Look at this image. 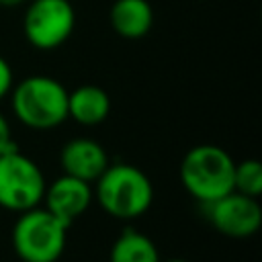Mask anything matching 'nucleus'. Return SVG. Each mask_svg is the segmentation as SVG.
Masks as SVG:
<instances>
[{
  "label": "nucleus",
  "mask_w": 262,
  "mask_h": 262,
  "mask_svg": "<svg viewBox=\"0 0 262 262\" xmlns=\"http://www.w3.org/2000/svg\"><path fill=\"white\" fill-rule=\"evenodd\" d=\"M209 221L217 231L229 237H248L260 229L262 209L254 196L242 194L237 190L207 205Z\"/></svg>",
  "instance_id": "obj_7"
},
{
  "label": "nucleus",
  "mask_w": 262,
  "mask_h": 262,
  "mask_svg": "<svg viewBox=\"0 0 262 262\" xmlns=\"http://www.w3.org/2000/svg\"><path fill=\"white\" fill-rule=\"evenodd\" d=\"M108 262H160V254L147 235L135 229H125L115 239Z\"/></svg>",
  "instance_id": "obj_12"
},
{
  "label": "nucleus",
  "mask_w": 262,
  "mask_h": 262,
  "mask_svg": "<svg viewBox=\"0 0 262 262\" xmlns=\"http://www.w3.org/2000/svg\"><path fill=\"white\" fill-rule=\"evenodd\" d=\"M27 0H0V6H4V8H16V6H20V4H25Z\"/></svg>",
  "instance_id": "obj_16"
},
{
  "label": "nucleus",
  "mask_w": 262,
  "mask_h": 262,
  "mask_svg": "<svg viewBox=\"0 0 262 262\" xmlns=\"http://www.w3.org/2000/svg\"><path fill=\"white\" fill-rule=\"evenodd\" d=\"M166 262H188V260H182V258H172V260H166Z\"/></svg>",
  "instance_id": "obj_17"
},
{
  "label": "nucleus",
  "mask_w": 262,
  "mask_h": 262,
  "mask_svg": "<svg viewBox=\"0 0 262 262\" xmlns=\"http://www.w3.org/2000/svg\"><path fill=\"white\" fill-rule=\"evenodd\" d=\"M233 190L258 199L262 192V164L254 158L235 164L233 168Z\"/></svg>",
  "instance_id": "obj_13"
},
{
  "label": "nucleus",
  "mask_w": 262,
  "mask_h": 262,
  "mask_svg": "<svg viewBox=\"0 0 262 262\" xmlns=\"http://www.w3.org/2000/svg\"><path fill=\"white\" fill-rule=\"evenodd\" d=\"M41 168L18 149L0 156V205L10 211L37 207L45 194Z\"/></svg>",
  "instance_id": "obj_5"
},
{
  "label": "nucleus",
  "mask_w": 262,
  "mask_h": 262,
  "mask_svg": "<svg viewBox=\"0 0 262 262\" xmlns=\"http://www.w3.org/2000/svg\"><path fill=\"white\" fill-rule=\"evenodd\" d=\"M76 27V12L70 0H33L23 16L25 39L43 51L63 45Z\"/></svg>",
  "instance_id": "obj_6"
},
{
  "label": "nucleus",
  "mask_w": 262,
  "mask_h": 262,
  "mask_svg": "<svg viewBox=\"0 0 262 262\" xmlns=\"http://www.w3.org/2000/svg\"><path fill=\"white\" fill-rule=\"evenodd\" d=\"M12 90V70L8 61L0 55V98H4Z\"/></svg>",
  "instance_id": "obj_15"
},
{
  "label": "nucleus",
  "mask_w": 262,
  "mask_h": 262,
  "mask_svg": "<svg viewBox=\"0 0 262 262\" xmlns=\"http://www.w3.org/2000/svg\"><path fill=\"white\" fill-rule=\"evenodd\" d=\"M14 149H18V145L12 139V131H10V125H8L6 117L0 113V156H4L8 151H14Z\"/></svg>",
  "instance_id": "obj_14"
},
{
  "label": "nucleus",
  "mask_w": 262,
  "mask_h": 262,
  "mask_svg": "<svg viewBox=\"0 0 262 262\" xmlns=\"http://www.w3.org/2000/svg\"><path fill=\"white\" fill-rule=\"evenodd\" d=\"M94 182L100 207L117 219H135L143 215L154 201L151 180L131 164H108Z\"/></svg>",
  "instance_id": "obj_1"
},
{
  "label": "nucleus",
  "mask_w": 262,
  "mask_h": 262,
  "mask_svg": "<svg viewBox=\"0 0 262 262\" xmlns=\"http://www.w3.org/2000/svg\"><path fill=\"white\" fill-rule=\"evenodd\" d=\"M233 158L219 145L203 143L186 151L180 164L184 188L203 205H209L233 190Z\"/></svg>",
  "instance_id": "obj_2"
},
{
  "label": "nucleus",
  "mask_w": 262,
  "mask_h": 262,
  "mask_svg": "<svg viewBox=\"0 0 262 262\" xmlns=\"http://www.w3.org/2000/svg\"><path fill=\"white\" fill-rule=\"evenodd\" d=\"M59 164L63 168V174L94 182L106 170L108 156L98 141L88 137H76L61 147Z\"/></svg>",
  "instance_id": "obj_9"
},
{
  "label": "nucleus",
  "mask_w": 262,
  "mask_h": 262,
  "mask_svg": "<svg viewBox=\"0 0 262 262\" xmlns=\"http://www.w3.org/2000/svg\"><path fill=\"white\" fill-rule=\"evenodd\" d=\"M111 27L125 39H141L154 25V8L147 0H115L108 10Z\"/></svg>",
  "instance_id": "obj_10"
},
{
  "label": "nucleus",
  "mask_w": 262,
  "mask_h": 262,
  "mask_svg": "<svg viewBox=\"0 0 262 262\" xmlns=\"http://www.w3.org/2000/svg\"><path fill=\"white\" fill-rule=\"evenodd\" d=\"M43 199L47 203V211H51L57 219L70 225L88 209L92 201V188L90 182L63 174L55 178L49 186H45Z\"/></svg>",
  "instance_id": "obj_8"
},
{
  "label": "nucleus",
  "mask_w": 262,
  "mask_h": 262,
  "mask_svg": "<svg viewBox=\"0 0 262 262\" xmlns=\"http://www.w3.org/2000/svg\"><path fill=\"white\" fill-rule=\"evenodd\" d=\"M111 113L108 94L94 84H84L68 92V117L80 125H98Z\"/></svg>",
  "instance_id": "obj_11"
},
{
  "label": "nucleus",
  "mask_w": 262,
  "mask_h": 262,
  "mask_svg": "<svg viewBox=\"0 0 262 262\" xmlns=\"http://www.w3.org/2000/svg\"><path fill=\"white\" fill-rule=\"evenodd\" d=\"M68 225L47 209H27L12 227V248L23 262H55L66 248Z\"/></svg>",
  "instance_id": "obj_4"
},
{
  "label": "nucleus",
  "mask_w": 262,
  "mask_h": 262,
  "mask_svg": "<svg viewBox=\"0 0 262 262\" xmlns=\"http://www.w3.org/2000/svg\"><path fill=\"white\" fill-rule=\"evenodd\" d=\"M12 111L31 129H51L68 119V90L49 76H29L12 88Z\"/></svg>",
  "instance_id": "obj_3"
}]
</instances>
